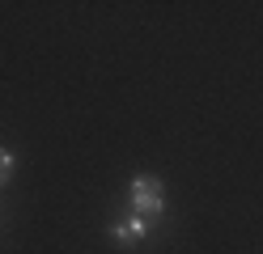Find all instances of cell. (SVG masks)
I'll use <instances>...</instances> for the list:
<instances>
[{
  "label": "cell",
  "mask_w": 263,
  "mask_h": 254,
  "mask_svg": "<svg viewBox=\"0 0 263 254\" xmlns=\"http://www.w3.org/2000/svg\"><path fill=\"white\" fill-rule=\"evenodd\" d=\"M161 199H166V195H161V182L157 178L144 174V178L132 182V208H136L140 216H157L161 212Z\"/></svg>",
  "instance_id": "1"
},
{
  "label": "cell",
  "mask_w": 263,
  "mask_h": 254,
  "mask_svg": "<svg viewBox=\"0 0 263 254\" xmlns=\"http://www.w3.org/2000/svg\"><path fill=\"white\" fill-rule=\"evenodd\" d=\"M115 237H119V242H140V237H144V220L136 216V220H127V225H119Z\"/></svg>",
  "instance_id": "2"
},
{
  "label": "cell",
  "mask_w": 263,
  "mask_h": 254,
  "mask_svg": "<svg viewBox=\"0 0 263 254\" xmlns=\"http://www.w3.org/2000/svg\"><path fill=\"white\" fill-rule=\"evenodd\" d=\"M9 178H13V157H9L5 148H0V186H5Z\"/></svg>",
  "instance_id": "3"
}]
</instances>
